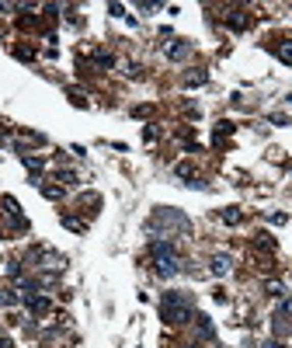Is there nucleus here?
Masks as SVG:
<instances>
[{"label": "nucleus", "instance_id": "obj_1", "mask_svg": "<svg viewBox=\"0 0 292 348\" xmlns=\"http://www.w3.org/2000/svg\"><path fill=\"white\" fill-rule=\"evenodd\" d=\"M150 227H153L164 240L167 237H181V233H188L192 230V223H188V216L184 213H177V209H156L153 219H150Z\"/></svg>", "mask_w": 292, "mask_h": 348}, {"label": "nucleus", "instance_id": "obj_2", "mask_svg": "<svg viewBox=\"0 0 292 348\" xmlns=\"http://www.w3.org/2000/svg\"><path fill=\"white\" fill-rule=\"evenodd\" d=\"M160 317L167 324H184L192 317V296L188 292H164L160 296Z\"/></svg>", "mask_w": 292, "mask_h": 348}, {"label": "nucleus", "instance_id": "obj_3", "mask_svg": "<svg viewBox=\"0 0 292 348\" xmlns=\"http://www.w3.org/2000/svg\"><path fill=\"white\" fill-rule=\"evenodd\" d=\"M150 251H153V261H156V275L174 279L177 271H181V261H177V251H174L171 240H160V237H156L153 244H150Z\"/></svg>", "mask_w": 292, "mask_h": 348}, {"label": "nucleus", "instance_id": "obj_4", "mask_svg": "<svg viewBox=\"0 0 292 348\" xmlns=\"http://www.w3.org/2000/svg\"><path fill=\"white\" fill-rule=\"evenodd\" d=\"M272 324H275V334H278V338L292 334V300H282V307L275 310Z\"/></svg>", "mask_w": 292, "mask_h": 348}, {"label": "nucleus", "instance_id": "obj_5", "mask_svg": "<svg viewBox=\"0 0 292 348\" xmlns=\"http://www.w3.org/2000/svg\"><path fill=\"white\" fill-rule=\"evenodd\" d=\"M4 209H7V216L14 219V227H21V230L28 227V219L21 216V206H18V202H14V198H11V195H4Z\"/></svg>", "mask_w": 292, "mask_h": 348}, {"label": "nucleus", "instance_id": "obj_6", "mask_svg": "<svg viewBox=\"0 0 292 348\" xmlns=\"http://www.w3.org/2000/svg\"><path fill=\"white\" fill-rule=\"evenodd\" d=\"M209 268H213V275H230V268H233V258H230V254H213Z\"/></svg>", "mask_w": 292, "mask_h": 348}, {"label": "nucleus", "instance_id": "obj_7", "mask_svg": "<svg viewBox=\"0 0 292 348\" xmlns=\"http://www.w3.org/2000/svg\"><path fill=\"white\" fill-rule=\"evenodd\" d=\"M24 303H28V310H32V313H49V300H45V296H35V292H32V296H24Z\"/></svg>", "mask_w": 292, "mask_h": 348}, {"label": "nucleus", "instance_id": "obj_8", "mask_svg": "<svg viewBox=\"0 0 292 348\" xmlns=\"http://www.w3.org/2000/svg\"><path fill=\"white\" fill-rule=\"evenodd\" d=\"M188 49H192V45H188L184 39H174L171 45H167V59H184V56H188Z\"/></svg>", "mask_w": 292, "mask_h": 348}, {"label": "nucleus", "instance_id": "obj_9", "mask_svg": "<svg viewBox=\"0 0 292 348\" xmlns=\"http://www.w3.org/2000/svg\"><path fill=\"white\" fill-rule=\"evenodd\" d=\"M219 219H223V223H226V227H236V223H240V219H244V213H240V209H236V206H230V209H223V213H219Z\"/></svg>", "mask_w": 292, "mask_h": 348}, {"label": "nucleus", "instance_id": "obj_10", "mask_svg": "<svg viewBox=\"0 0 292 348\" xmlns=\"http://www.w3.org/2000/svg\"><path fill=\"white\" fill-rule=\"evenodd\" d=\"M195 320H198V338H213V334H216V328H213V320H209V317H205V313H198V317H195Z\"/></svg>", "mask_w": 292, "mask_h": 348}, {"label": "nucleus", "instance_id": "obj_11", "mask_svg": "<svg viewBox=\"0 0 292 348\" xmlns=\"http://www.w3.org/2000/svg\"><path fill=\"white\" fill-rule=\"evenodd\" d=\"M21 160H24V167H28V171L35 174V178H39V171L45 167V160H42V157H32V154H24Z\"/></svg>", "mask_w": 292, "mask_h": 348}, {"label": "nucleus", "instance_id": "obj_12", "mask_svg": "<svg viewBox=\"0 0 292 348\" xmlns=\"http://www.w3.org/2000/svg\"><path fill=\"white\" fill-rule=\"evenodd\" d=\"M205 80H209V73H205V70H195V73H188V77H184V87H202Z\"/></svg>", "mask_w": 292, "mask_h": 348}, {"label": "nucleus", "instance_id": "obj_13", "mask_svg": "<svg viewBox=\"0 0 292 348\" xmlns=\"http://www.w3.org/2000/svg\"><path fill=\"white\" fill-rule=\"evenodd\" d=\"M247 24H251V18H244V11H233V14H230V28H233V32H244Z\"/></svg>", "mask_w": 292, "mask_h": 348}, {"label": "nucleus", "instance_id": "obj_14", "mask_svg": "<svg viewBox=\"0 0 292 348\" xmlns=\"http://www.w3.org/2000/svg\"><path fill=\"white\" fill-rule=\"evenodd\" d=\"M275 53H278V59H282V63H292V39H289V42H282Z\"/></svg>", "mask_w": 292, "mask_h": 348}, {"label": "nucleus", "instance_id": "obj_15", "mask_svg": "<svg viewBox=\"0 0 292 348\" xmlns=\"http://www.w3.org/2000/svg\"><path fill=\"white\" fill-rule=\"evenodd\" d=\"M230 133H233V122H219V126H216V143H219V139H226Z\"/></svg>", "mask_w": 292, "mask_h": 348}, {"label": "nucleus", "instance_id": "obj_16", "mask_svg": "<svg viewBox=\"0 0 292 348\" xmlns=\"http://www.w3.org/2000/svg\"><path fill=\"white\" fill-rule=\"evenodd\" d=\"M264 289H268V296H275V300H282V296H285V286H282V282H268Z\"/></svg>", "mask_w": 292, "mask_h": 348}, {"label": "nucleus", "instance_id": "obj_17", "mask_svg": "<svg viewBox=\"0 0 292 348\" xmlns=\"http://www.w3.org/2000/svg\"><path fill=\"white\" fill-rule=\"evenodd\" d=\"M94 63H97V66H104V70H108V66H112L115 59L108 56V53H94Z\"/></svg>", "mask_w": 292, "mask_h": 348}, {"label": "nucleus", "instance_id": "obj_18", "mask_svg": "<svg viewBox=\"0 0 292 348\" xmlns=\"http://www.w3.org/2000/svg\"><path fill=\"white\" fill-rule=\"evenodd\" d=\"M63 223H66V230H84V223H80V219H73V216H63Z\"/></svg>", "mask_w": 292, "mask_h": 348}, {"label": "nucleus", "instance_id": "obj_19", "mask_svg": "<svg viewBox=\"0 0 292 348\" xmlns=\"http://www.w3.org/2000/svg\"><path fill=\"white\" fill-rule=\"evenodd\" d=\"M0 303H4V307H14L18 296H14V292H0Z\"/></svg>", "mask_w": 292, "mask_h": 348}, {"label": "nucleus", "instance_id": "obj_20", "mask_svg": "<svg viewBox=\"0 0 292 348\" xmlns=\"http://www.w3.org/2000/svg\"><path fill=\"white\" fill-rule=\"evenodd\" d=\"M42 195H45V198H59L63 192H59V188H52V185H42Z\"/></svg>", "mask_w": 292, "mask_h": 348}, {"label": "nucleus", "instance_id": "obj_21", "mask_svg": "<svg viewBox=\"0 0 292 348\" xmlns=\"http://www.w3.org/2000/svg\"><path fill=\"white\" fill-rule=\"evenodd\" d=\"M59 181H63V185H73V181H77V174H73V171H59Z\"/></svg>", "mask_w": 292, "mask_h": 348}, {"label": "nucleus", "instance_id": "obj_22", "mask_svg": "<svg viewBox=\"0 0 292 348\" xmlns=\"http://www.w3.org/2000/svg\"><path fill=\"white\" fill-rule=\"evenodd\" d=\"M272 223H275V227H285V223H289V216H285V213H275Z\"/></svg>", "mask_w": 292, "mask_h": 348}, {"label": "nucleus", "instance_id": "obj_23", "mask_svg": "<svg viewBox=\"0 0 292 348\" xmlns=\"http://www.w3.org/2000/svg\"><path fill=\"white\" fill-rule=\"evenodd\" d=\"M261 348H282V341H278V338H272V341H264Z\"/></svg>", "mask_w": 292, "mask_h": 348}, {"label": "nucleus", "instance_id": "obj_24", "mask_svg": "<svg viewBox=\"0 0 292 348\" xmlns=\"http://www.w3.org/2000/svg\"><path fill=\"white\" fill-rule=\"evenodd\" d=\"M0 348H11V338H4V334H0Z\"/></svg>", "mask_w": 292, "mask_h": 348}]
</instances>
